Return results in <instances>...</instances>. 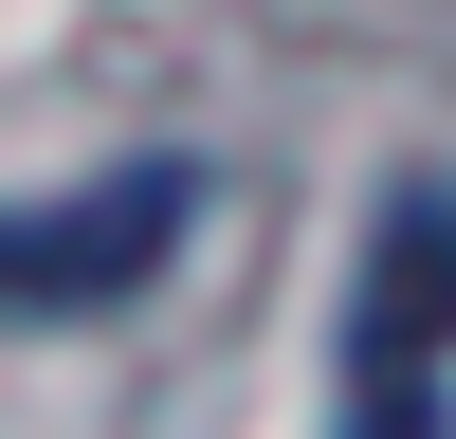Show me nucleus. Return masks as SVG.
<instances>
[{
  "label": "nucleus",
  "mask_w": 456,
  "mask_h": 439,
  "mask_svg": "<svg viewBox=\"0 0 456 439\" xmlns=\"http://www.w3.org/2000/svg\"><path fill=\"white\" fill-rule=\"evenodd\" d=\"M201 220V165L183 146H146V165H92V183H55V202L0 238V311L19 329H55V311H92V293H128L146 256Z\"/></svg>",
  "instance_id": "f03ea898"
},
{
  "label": "nucleus",
  "mask_w": 456,
  "mask_h": 439,
  "mask_svg": "<svg viewBox=\"0 0 456 439\" xmlns=\"http://www.w3.org/2000/svg\"><path fill=\"white\" fill-rule=\"evenodd\" d=\"M438 366H456V183H384L347 275V439H438Z\"/></svg>",
  "instance_id": "f257e3e1"
}]
</instances>
